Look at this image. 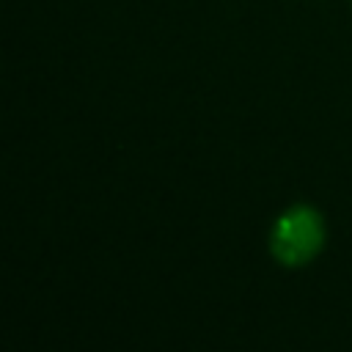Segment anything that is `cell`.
I'll return each instance as SVG.
<instances>
[{
	"instance_id": "cell-1",
	"label": "cell",
	"mask_w": 352,
	"mask_h": 352,
	"mask_svg": "<svg viewBox=\"0 0 352 352\" xmlns=\"http://www.w3.org/2000/svg\"><path fill=\"white\" fill-rule=\"evenodd\" d=\"M322 242H324V223L322 214L311 206H292L275 220L270 234V250L286 267L308 264L322 250Z\"/></svg>"
}]
</instances>
